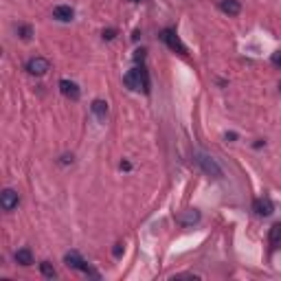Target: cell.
Listing matches in <instances>:
<instances>
[{
	"mask_svg": "<svg viewBox=\"0 0 281 281\" xmlns=\"http://www.w3.org/2000/svg\"><path fill=\"white\" fill-rule=\"evenodd\" d=\"M123 83H125L130 90H145V92H149V77H147V70H145V68H132L130 73H125Z\"/></svg>",
	"mask_w": 281,
	"mask_h": 281,
	"instance_id": "6da1fadb",
	"label": "cell"
},
{
	"mask_svg": "<svg viewBox=\"0 0 281 281\" xmlns=\"http://www.w3.org/2000/svg\"><path fill=\"white\" fill-rule=\"evenodd\" d=\"M64 261H66V266L73 268V270H81V272H88V275H92V277H99L90 266H88L86 259H83L77 250H70V253H66L64 255Z\"/></svg>",
	"mask_w": 281,
	"mask_h": 281,
	"instance_id": "7a4b0ae2",
	"label": "cell"
},
{
	"mask_svg": "<svg viewBox=\"0 0 281 281\" xmlns=\"http://www.w3.org/2000/svg\"><path fill=\"white\" fill-rule=\"evenodd\" d=\"M196 162H198V165H200L209 176H213V178H222V167H220L211 156H206V154H196Z\"/></svg>",
	"mask_w": 281,
	"mask_h": 281,
	"instance_id": "3957f363",
	"label": "cell"
},
{
	"mask_svg": "<svg viewBox=\"0 0 281 281\" xmlns=\"http://www.w3.org/2000/svg\"><path fill=\"white\" fill-rule=\"evenodd\" d=\"M51 68V61L46 60V57H31L29 61H26V70H29L31 75H35V77H42V75H46V70Z\"/></svg>",
	"mask_w": 281,
	"mask_h": 281,
	"instance_id": "277c9868",
	"label": "cell"
},
{
	"mask_svg": "<svg viewBox=\"0 0 281 281\" xmlns=\"http://www.w3.org/2000/svg\"><path fill=\"white\" fill-rule=\"evenodd\" d=\"M161 40L167 44V46L171 48V51H176V53H180V55H187V46H184L182 42H180V38L174 33V31H169V29H165L161 33Z\"/></svg>",
	"mask_w": 281,
	"mask_h": 281,
	"instance_id": "5b68a950",
	"label": "cell"
},
{
	"mask_svg": "<svg viewBox=\"0 0 281 281\" xmlns=\"http://www.w3.org/2000/svg\"><path fill=\"white\" fill-rule=\"evenodd\" d=\"M18 204H20V196H18V191H13V189H4L2 196H0V206H2L4 211H13Z\"/></svg>",
	"mask_w": 281,
	"mask_h": 281,
	"instance_id": "8992f818",
	"label": "cell"
},
{
	"mask_svg": "<svg viewBox=\"0 0 281 281\" xmlns=\"http://www.w3.org/2000/svg\"><path fill=\"white\" fill-rule=\"evenodd\" d=\"M60 90H61V95L64 97H68V99H73V101H77L79 99V86L75 81H68V79H61L60 81Z\"/></svg>",
	"mask_w": 281,
	"mask_h": 281,
	"instance_id": "52a82bcc",
	"label": "cell"
},
{
	"mask_svg": "<svg viewBox=\"0 0 281 281\" xmlns=\"http://www.w3.org/2000/svg\"><path fill=\"white\" fill-rule=\"evenodd\" d=\"M253 211L257 215H270L272 213V202L268 200V198H257V200L253 202Z\"/></svg>",
	"mask_w": 281,
	"mask_h": 281,
	"instance_id": "ba28073f",
	"label": "cell"
},
{
	"mask_svg": "<svg viewBox=\"0 0 281 281\" xmlns=\"http://www.w3.org/2000/svg\"><path fill=\"white\" fill-rule=\"evenodd\" d=\"M53 18L60 22H70L73 20V9H70L68 4H60V7L53 9Z\"/></svg>",
	"mask_w": 281,
	"mask_h": 281,
	"instance_id": "9c48e42d",
	"label": "cell"
},
{
	"mask_svg": "<svg viewBox=\"0 0 281 281\" xmlns=\"http://www.w3.org/2000/svg\"><path fill=\"white\" fill-rule=\"evenodd\" d=\"M220 9L224 13H228V16H237L241 11V4L237 0H220Z\"/></svg>",
	"mask_w": 281,
	"mask_h": 281,
	"instance_id": "30bf717a",
	"label": "cell"
},
{
	"mask_svg": "<svg viewBox=\"0 0 281 281\" xmlns=\"http://www.w3.org/2000/svg\"><path fill=\"white\" fill-rule=\"evenodd\" d=\"M16 261L20 263V266H31L33 263V253H31L29 248H20V250H16Z\"/></svg>",
	"mask_w": 281,
	"mask_h": 281,
	"instance_id": "8fae6325",
	"label": "cell"
},
{
	"mask_svg": "<svg viewBox=\"0 0 281 281\" xmlns=\"http://www.w3.org/2000/svg\"><path fill=\"white\" fill-rule=\"evenodd\" d=\"M92 112H95V117L99 119V121H103L105 114H108V103L101 99H95L92 101Z\"/></svg>",
	"mask_w": 281,
	"mask_h": 281,
	"instance_id": "7c38bea8",
	"label": "cell"
},
{
	"mask_svg": "<svg viewBox=\"0 0 281 281\" xmlns=\"http://www.w3.org/2000/svg\"><path fill=\"white\" fill-rule=\"evenodd\" d=\"M270 244L275 246H281V222L279 224H275V226L270 228Z\"/></svg>",
	"mask_w": 281,
	"mask_h": 281,
	"instance_id": "4fadbf2b",
	"label": "cell"
},
{
	"mask_svg": "<svg viewBox=\"0 0 281 281\" xmlns=\"http://www.w3.org/2000/svg\"><path fill=\"white\" fill-rule=\"evenodd\" d=\"M200 220V213H196V211H189L187 215H178V222L182 224H191V222H198Z\"/></svg>",
	"mask_w": 281,
	"mask_h": 281,
	"instance_id": "5bb4252c",
	"label": "cell"
},
{
	"mask_svg": "<svg viewBox=\"0 0 281 281\" xmlns=\"http://www.w3.org/2000/svg\"><path fill=\"white\" fill-rule=\"evenodd\" d=\"M40 270H42L44 277H51V279L55 277V268H53L48 261H42V263H40Z\"/></svg>",
	"mask_w": 281,
	"mask_h": 281,
	"instance_id": "9a60e30c",
	"label": "cell"
},
{
	"mask_svg": "<svg viewBox=\"0 0 281 281\" xmlns=\"http://www.w3.org/2000/svg\"><path fill=\"white\" fill-rule=\"evenodd\" d=\"M18 35H20L22 40H29V38H31V26L20 24V26H18Z\"/></svg>",
	"mask_w": 281,
	"mask_h": 281,
	"instance_id": "2e32d148",
	"label": "cell"
},
{
	"mask_svg": "<svg viewBox=\"0 0 281 281\" xmlns=\"http://www.w3.org/2000/svg\"><path fill=\"white\" fill-rule=\"evenodd\" d=\"M272 64H275V66H281V51L272 55Z\"/></svg>",
	"mask_w": 281,
	"mask_h": 281,
	"instance_id": "e0dca14e",
	"label": "cell"
},
{
	"mask_svg": "<svg viewBox=\"0 0 281 281\" xmlns=\"http://www.w3.org/2000/svg\"><path fill=\"white\" fill-rule=\"evenodd\" d=\"M114 33H117L114 29H108V31H103V38H105V40H112V38H114Z\"/></svg>",
	"mask_w": 281,
	"mask_h": 281,
	"instance_id": "ac0fdd59",
	"label": "cell"
},
{
	"mask_svg": "<svg viewBox=\"0 0 281 281\" xmlns=\"http://www.w3.org/2000/svg\"><path fill=\"white\" fill-rule=\"evenodd\" d=\"M132 2H139V0H132Z\"/></svg>",
	"mask_w": 281,
	"mask_h": 281,
	"instance_id": "d6986e66",
	"label": "cell"
}]
</instances>
